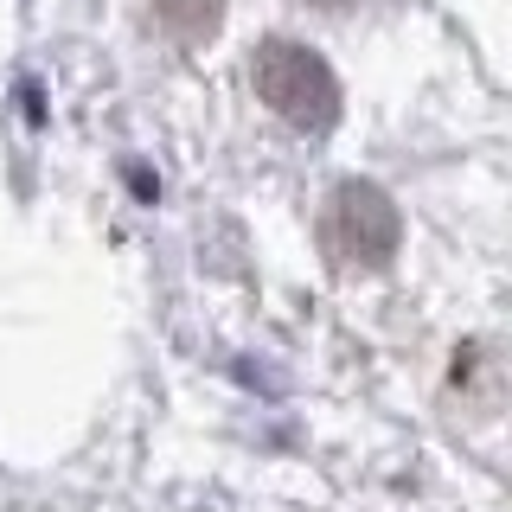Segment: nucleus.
<instances>
[{"label": "nucleus", "instance_id": "obj_1", "mask_svg": "<svg viewBox=\"0 0 512 512\" xmlns=\"http://www.w3.org/2000/svg\"><path fill=\"white\" fill-rule=\"evenodd\" d=\"M250 77H256V90H263V103L276 109V116H288L295 128H327L333 109H340V90H333L327 64L314 52H301V45H288V39H269L263 52H256Z\"/></svg>", "mask_w": 512, "mask_h": 512}]
</instances>
